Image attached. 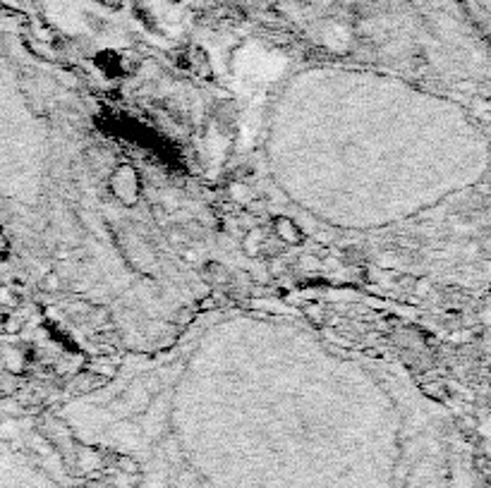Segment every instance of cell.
I'll return each mask as SVG.
<instances>
[{"label": "cell", "instance_id": "obj_7", "mask_svg": "<svg viewBox=\"0 0 491 488\" xmlns=\"http://www.w3.org/2000/svg\"><path fill=\"white\" fill-rule=\"evenodd\" d=\"M0 304H5V306H13L15 304V297H13V293H10L8 288H0Z\"/></svg>", "mask_w": 491, "mask_h": 488}, {"label": "cell", "instance_id": "obj_2", "mask_svg": "<svg viewBox=\"0 0 491 488\" xmlns=\"http://www.w3.org/2000/svg\"><path fill=\"white\" fill-rule=\"evenodd\" d=\"M276 232L278 237H281V242H288V244H298L300 239H302V232H300V228L295 225L293 221H288V218H276Z\"/></svg>", "mask_w": 491, "mask_h": 488}, {"label": "cell", "instance_id": "obj_1", "mask_svg": "<svg viewBox=\"0 0 491 488\" xmlns=\"http://www.w3.org/2000/svg\"><path fill=\"white\" fill-rule=\"evenodd\" d=\"M110 184H113V192L118 194L122 201H135L139 182H137L135 170H132L130 165H120L118 170L113 172V177H110Z\"/></svg>", "mask_w": 491, "mask_h": 488}, {"label": "cell", "instance_id": "obj_8", "mask_svg": "<svg viewBox=\"0 0 491 488\" xmlns=\"http://www.w3.org/2000/svg\"><path fill=\"white\" fill-rule=\"evenodd\" d=\"M8 251V239H5V235H3V230H0V256Z\"/></svg>", "mask_w": 491, "mask_h": 488}, {"label": "cell", "instance_id": "obj_4", "mask_svg": "<svg viewBox=\"0 0 491 488\" xmlns=\"http://www.w3.org/2000/svg\"><path fill=\"white\" fill-rule=\"evenodd\" d=\"M41 288L46 290V293H55V290H60V278L55 276V273H48V276H43L41 280Z\"/></svg>", "mask_w": 491, "mask_h": 488}, {"label": "cell", "instance_id": "obj_3", "mask_svg": "<svg viewBox=\"0 0 491 488\" xmlns=\"http://www.w3.org/2000/svg\"><path fill=\"white\" fill-rule=\"evenodd\" d=\"M261 232L259 230H252V232L247 235V237H244V251H247V254H252V256H256L259 254V249H261Z\"/></svg>", "mask_w": 491, "mask_h": 488}, {"label": "cell", "instance_id": "obj_5", "mask_svg": "<svg viewBox=\"0 0 491 488\" xmlns=\"http://www.w3.org/2000/svg\"><path fill=\"white\" fill-rule=\"evenodd\" d=\"M305 313L312 318L314 323H323V306L319 304H309V306H305Z\"/></svg>", "mask_w": 491, "mask_h": 488}, {"label": "cell", "instance_id": "obj_6", "mask_svg": "<svg viewBox=\"0 0 491 488\" xmlns=\"http://www.w3.org/2000/svg\"><path fill=\"white\" fill-rule=\"evenodd\" d=\"M22 323L17 316H8L5 318V330H8V333H17V330H22Z\"/></svg>", "mask_w": 491, "mask_h": 488}]
</instances>
